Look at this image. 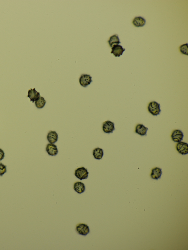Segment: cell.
Here are the masks:
<instances>
[{
  "label": "cell",
  "mask_w": 188,
  "mask_h": 250,
  "mask_svg": "<svg viewBox=\"0 0 188 250\" xmlns=\"http://www.w3.org/2000/svg\"><path fill=\"white\" fill-rule=\"evenodd\" d=\"M149 112L154 116H157L161 112L160 105L156 101L151 102L149 103L147 107Z\"/></svg>",
  "instance_id": "cell-1"
},
{
  "label": "cell",
  "mask_w": 188,
  "mask_h": 250,
  "mask_svg": "<svg viewBox=\"0 0 188 250\" xmlns=\"http://www.w3.org/2000/svg\"><path fill=\"white\" fill-rule=\"evenodd\" d=\"M89 174L87 169L81 167L76 169L74 174L77 178L82 180L87 179L88 178Z\"/></svg>",
  "instance_id": "cell-2"
},
{
  "label": "cell",
  "mask_w": 188,
  "mask_h": 250,
  "mask_svg": "<svg viewBox=\"0 0 188 250\" xmlns=\"http://www.w3.org/2000/svg\"><path fill=\"white\" fill-rule=\"evenodd\" d=\"M102 129L105 133H112L115 130V124L110 120L105 121L103 124Z\"/></svg>",
  "instance_id": "cell-3"
},
{
  "label": "cell",
  "mask_w": 188,
  "mask_h": 250,
  "mask_svg": "<svg viewBox=\"0 0 188 250\" xmlns=\"http://www.w3.org/2000/svg\"><path fill=\"white\" fill-rule=\"evenodd\" d=\"M92 82V77L90 75L83 74L80 77L79 82L81 86L83 87H88Z\"/></svg>",
  "instance_id": "cell-4"
},
{
  "label": "cell",
  "mask_w": 188,
  "mask_h": 250,
  "mask_svg": "<svg viewBox=\"0 0 188 250\" xmlns=\"http://www.w3.org/2000/svg\"><path fill=\"white\" fill-rule=\"evenodd\" d=\"M76 230L79 234L83 236H86L90 233L89 228L84 223H80L77 225Z\"/></svg>",
  "instance_id": "cell-5"
},
{
  "label": "cell",
  "mask_w": 188,
  "mask_h": 250,
  "mask_svg": "<svg viewBox=\"0 0 188 250\" xmlns=\"http://www.w3.org/2000/svg\"><path fill=\"white\" fill-rule=\"evenodd\" d=\"M176 149L178 153L181 155H186L188 154V144L181 141L178 142L177 144Z\"/></svg>",
  "instance_id": "cell-6"
},
{
  "label": "cell",
  "mask_w": 188,
  "mask_h": 250,
  "mask_svg": "<svg viewBox=\"0 0 188 250\" xmlns=\"http://www.w3.org/2000/svg\"><path fill=\"white\" fill-rule=\"evenodd\" d=\"M183 133L181 130H175L171 134V137L172 141L178 143L183 140Z\"/></svg>",
  "instance_id": "cell-7"
},
{
  "label": "cell",
  "mask_w": 188,
  "mask_h": 250,
  "mask_svg": "<svg viewBox=\"0 0 188 250\" xmlns=\"http://www.w3.org/2000/svg\"><path fill=\"white\" fill-rule=\"evenodd\" d=\"M46 150L48 155L50 156H56L58 153L57 146L54 144L48 143L46 145Z\"/></svg>",
  "instance_id": "cell-8"
},
{
  "label": "cell",
  "mask_w": 188,
  "mask_h": 250,
  "mask_svg": "<svg viewBox=\"0 0 188 250\" xmlns=\"http://www.w3.org/2000/svg\"><path fill=\"white\" fill-rule=\"evenodd\" d=\"M40 93L35 90V88L31 89L28 90L27 97L29 98L30 101L34 103L40 97Z\"/></svg>",
  "instance_id": "cell-9"
},
{
  "label": "cell",
  "mask_w": 188,
  "mask_h": 250,
  "mask_svg": "<svg viewBox=\"0 0 188 250\" xmlns=\"http://www.w3.org/2000/svg\"><path fill=\"white\" fill-rule=\"evenodd\" d=\"M125 50V49L123 48L122 46L120 45H115L112 48L111 54H112L116 57H120L122 56L123 52Z\"/></svg>",
  "instance_id": "cell-10"
},
{
  "label": "cell",
  "mask_w": 188,
  "mask_h": 250,
  "mask_svg": "<svg viewBox=\"0 0 188 250\" xmlns=\"http://www.w3.org/2000/svg\"><path fill=\"white\" fill-rule=\"evenodd\" d=\"M148 128L145 127L143 124H139L135 127V133L141 136H146Z\"/></svg>",
  "instance_id": "cell-11"
},
{
  "label": "cell",
  "mask_w": 188,
  "mask_h": 250,
  "mask_svg": "<svg viewBox=\"0 0 188 250\" xmlns=\"http://www.w3.org/2000/svg\"><path fill=\"white\" fill-rule=\"evenodd\" d=\"M162 175V170L160 168L156 167L151 170L150 176L152 179L157 180L160 179Z\"/></svg>",
  "instance_id": "cell-12"
},
{
  "label": "cell",
  "mask_w": 188,
  "mask_h": 250,
  "mask_svg": "<svg viewBox=\"0 0 188 250\" xmlns=\"http://www.w3.org/2000/svg\"><path fill=\"white\" fill-rule=\"evenodd\" d=\"M146 23V20L144 18L138 16L135 17L133 20V25L136 27H142L144 26Z\"/></svg>",
  "instance_id": "cell-13"
},
{
  "label": "cell",
  "mask_w": 188,
  "mask_h": 250,
  "mask_svg": "<svg viewBox=\"0 0 188 250\" xmlns=\"http://www.w3.org/2000/svg\"><path fill=\"white\" fill-rule=\"evenodd\" d=\"M47 139L50 143H55L58 141V134L55 131H50L48 134Z\"/></svg>",
  "instance_id": "cell-14"
},
{
  "label": "cell",
  "mask_w": 188,
  "mask_h": 250,
  "mask_svg": "<svg viewBox=\"0 0 188 250\" xmlns=\"http://www.w3.org/2000/svg\"><path fill=\"white\" fill-rule=\"evenodd\" d=\"M85 186L83 183L76 182L74 183V189L79 194H81L85 191Z\"/></svg>",
  "instance_id": "cell-15"
},
{
  "label": "cell",
  "mask_w": 188,
  "mask_h": 250,
  "mask_svg": "<svg viewBox=\"0 0 188 250\" xmlns=\"http://www.w3.org/2000/svg\"><path fill=\"white\" fill-rule=\"evenodd\" d=\"M108 43L111 48H112L115 45H119L121 43L119 39L118 34H115L111 36L108 41Z\"/></svg>",
  "instance_id": "cell-16"
},
{
  "label": "cell",
  "mask_w": 188,
  "mask_h": 250,
  "mask_svg": "<svg viewBox=\"0 0 188 250\" xmlns=\"http://www.w3.org/2000/svg\"><path fill=\"white\" fill-rule=\"evenodd\" d=\"M93 154L95 159H102L104 155L103 150L101 148H97L93 150Z\"/></svg>",
  "instance_id": "cell-17"
},
{
  "label": "cell",
  "mask_w": 188,
  "mask_h": 250,
  "mask_svg": "<svg viewBox=\"0 0 188 250\" xmlns=\"http://www.w3.org/2000/svg\"><path fill=\"white\" fill-rule=\"evenodd\" d=\"M46 101L43 97H40L39 99L35 101V105L38 109H42L45 105Z\"/></svg>",
  "instance_id": "cell-18"
},
{
  "label": "cell",
  "mask_w": 188,
  "mask_h": 250,
  "mask_svg": "<svg viewBox=\"0 0 188 250\" xmlns=\"http://www.w3.org/2000/svg\"><path fill=\"white\" fill-rule=\"evenodd\" d=\"M180 51L182 54L188 56V43L183 44L179 48Z\"/></svg>",
  "instance_id": "cell-19"
},
{
  "label": "cell",
  "mask_w": 188,
  "mask_h": 250,
  "mask_svg": "<svg viewBox=\"0 0 188 250\" xmlns=\"http://www.w3.org/2000/svg\"><path fill=\"white\" fill-rule=\"evenodd\" d=\"M7 166L2 162L0 163V176H2L6 173H7Z\"/></svg>",
  "instance_id": "cell-20"
},
{
  "label": "cell",
  "mask_w": 188,
  "mask_h": 250,
  "mask_svg": "<svg viewBox=\"0 0 188 250\" xmlns=\"http://www.w3.org/2000/svg\"><path fill=\"white\" fill-rule=\"evenodd\" d=\"M5 156V153L3 150L0 148V161L2 160Z\"/></svg>",
  "instance_id": "cell-21"
}]
</instances>
